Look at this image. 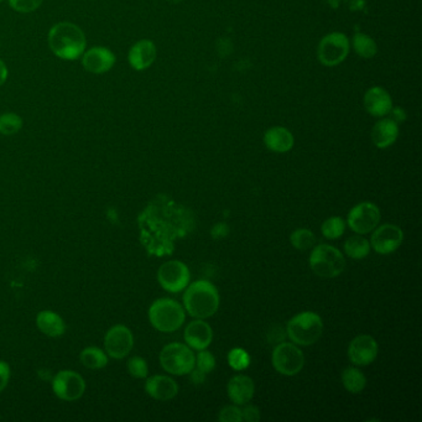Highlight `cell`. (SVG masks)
<instances>
[{"instance_id": "obj_16", "label": "cell", "mask_w": 422, "mask_h": 422, "mask_svg": "<svg viewBox=\"0 0 422 422\" xmlns=\"http://www.w3.org/2000/svg\"><path fill=\"white\" fill-rule=\"evenodd\" d=\"M183 338L191 349L203 351L211 346L213 341V329L205 319H195L186 326Z\"/></svg>"}, {"instance_id": "obj_38", "label": "cell", "mask_w": 422, "mask_h": 422, "mask_svg": "<svg viewBox=\"0 0 422 422\" xmlns=\"http://www.w3.org/2000/svg\"><path fill=\"white\" fill-rule=\"evenodd\" d=\"M230 233V228L225 223H217L211 230V235L215 240H222Z\"/></svg>"}, {"instance_id": "obj_9", "label": "cell", "mask_w": 422, "mask_h": 422, "mask_svg": "<svg viewBox=\"0 0 422 422\" xmlns=\"http://www.w3.org/2000/svg\"><path fill=\"white\" fill-rule=\"evenodd\" d=\"M191 274L187 265L180 260H170L163 264L158 270L160 287L171 294H177L188 287Z\"/></svg>"}, {"instance_id": "obj_3", "label": "cell", "mask_w": 422, "mask_h": 422, "mask_svg": "<svg viewBox=\"0 0 422 422\" xmlns=\"http://www.w3.org/2000/svg\"><path fill=\"white\" fill-rule=\"evenodd\" d=\"M185 307L173 299H159L151 304L149 321L151 326L163 334H171L182 327L186 321Z\"/></svg>"}, {"instance_id": "obj_15", "label": "cell", "mask_w": 422, "mask_h": 422, "mask_svg": "<svg viewBox=\"0 0 422 422\" xmlns=\"http://www.w3.org/2000/svg\"><path fill=\"white\" fill-rule=\"evenodd\" d=\"M115 63V55L107 47H92L82 55V65L91 73L102 75Z\"/></svg>"}, {"instance_id": "obj_11", "label": "cell", "mask_w": 422, "mask_h": 422, "mask_svg": "<svg viewBox=\"0 0 422 422\" xmlns=\"http://www.w3.org/2000/svg\"><path fill=\"white\" fill-rule=\"evenodd\" d=\"M52 390L58 399L72 403L85 394L86 381L77 371L66 369L53 376Z\"/></svg>"}, {"instance_id": "obj_20", "label": "cell", "mask_w": 422, "mask_h": 422, "mask_svg": "<svg viewBox=\"0 0 422 422\" xmlns=\"http://www.w3.org/2000/svg\"><path fill=\"white\" fill-rule=\"evenodd\" d=\"M156 51L155 43L151 40H140L133 45L129 50L128 61L130 66L136 71H144L155 62Z\"/></svg>"}, {"instance_id": "obj_4", "label": "cell", "mask_w": 422, "mask_h": 422, "mask_svg": "<svg viewBox=\"0 0 422 422\" xmlns=\"http://www.w3.org/2000/svg\"><path fill=\"white\" fill-rule=\"evenodd\" d=\"M287 332L294 344L309 347L319 342V338L322 337L324 321L319 314L312 311L300 312L287 322Z\"/></svg>"}, {"instance_id": "obj_21", "label": "cell", "mask_w": 422, "mask_h": 422, "mask_svg": "<svg viewBox=\"0 0 422 422\" xmlns=\"http://www.w3.org/2000/svg\"><path fill=\"white\" fill-rule=\"evenodd\" d=\"M399 136V125L391 118H383L371 129V141L379 149L393 145Z\"/></svg>"}, {"instance_id": "obj_27", "label": "cell", "mask_w": 422, "mask_h": 422, "mask_svg": "<svg viewBox=\"0 0 422 422\" xmlns=\"http://www.w3.org/2000/svg\"><path fill=\"white\" fill-rule=\"evenodd\" d=\"M352 45L356 55L363 58H371L376 56L378 52V46L374 38H371L366 34L356 33L353 36Z\"/></svg>"}, {"instance_id": "obj_19", "label": "cell", "mask_w": 422, "mask_h": 422, "mask_svg": "<svg viewBox=\"0 0 422 422\" xmlns=\"http://www.w3.org/2000/svg\"><path fill=\"white\" fill-rule=\"evenodd\" d=\"M227 391L232 403L238 406H243L253 399L255 394V385L250 376L238 374L230 378Z\"/></svg>"}, {"instance_id": "obj_36", "label": "cell", "mask_w": 422, "mask_h": 422, "mask_svg": "<svg viewBox=\"0 0 422 422\" xmlns=\"http://www.w3.org/2000/svg\"><path fill=\"white\" fill-rule=\"evenodd\" d=\"M262 418L260 415V410L254 405H247L245 408L242 410V420L247 422H259Z\"/></svg>"}, {"instance_id": "obj_26", "label": "cell", "mask_w": 422, "mask_h": 422, "mask_svg": "<svg viewBox=\"0 0 422 422\" xmlns=\"http://www.w3.org/2000/svg\"><path fill=\"white\" fill-rule=\"evenodd\" d=\"M371 243L361 235H354L346 240L344 243V253L354 260H361L371 253Z\"/></svg>"}, {"instance_id": "obj_5", "label": "cell", "mask_w": 422, "mask_h": 422, "mask_svg": "<svg viewBox=\"0 0 422 422\" xmlns=\"http://www.w3.org/2000/svg\"><path fill=\"white\" fill-rule=\"evenodd\" d=\"M310 267L317 277L334 279L342 274L346 267V259L342 252L332 245H316L311 252Z\"/></svg>"}, {"instance_id": "obj_33", "label": "cell", "mask_w": 422, "mask_h": 422, "mask_svg": "<svg viewBox=\"0 0 422 422\" xmlns=\"http://www.w3.org/2000/svg\"><path fill=\"white\" fill-rule=\"evenodd\" d=\"M198 371H203L205 374L211 373L215 368H216V358L212 354L211 352H208L207 349L203 351H198V354L196 356V366Z\"/></svg>"}, {"instance_id": "obj_28", "label": "cell", "mask_w": 422, "mask_h": 422, "mask_svg": "<svg viewBox=\"0 0 422 422\" xmlns=\"http://www.w3.org/2000/svg\"><path fill=\"white\" fill-rule=\"evenodd\" d=\"M290 242L294 248L301 250V252H306L309 249L314 248L316 237L310 230L301 228V230H295L291 235Z\"/></svg>"}, {"instance_id": "obj_22", "label": "cell", "mask_w": 422, "mask_h": 422, "mask_svg": "<svg viewBox=\"0 0 422 422\" xmlns=\"http://www.w3.org/2000/svg\"><path fill=\"white\" fill-rule=\"evenodd\" d=\"M264 144L272 153L284 154L294 148L295 138L287 128L272 127L265 133Z\"/></svg>"}, {"instance_id": "obj_18", "label": "cell", "mask_w": 422, "mask_h": 422, "mask_svg": "<svg viewBox=\"0 0 422 422\" xmlns=\"http://www.w3.org/2000/svg\"><path fill=\"white\" fill-rule=\"evenodd\" d=\"M146 394L158 401H169L178 394V385L168 376H153L145 381Z\"/></svg>"}, {"instance_id": "obj_7", "label": "cell", "mask_w": 422, "mask_h": 422, "mask_svg": "<svg viewBox=\"0 0 422 422\" xmlns=\"http://www.w3.org/2000/svg\"><path fill=\"white\" fill-rule=\"evenodd\" d=\"M272 363L279 374L297 376L305 366V356L294 343H279L272 351Z\"/></svg>"}, {"instance_id": "obj_23", "label": "cell", "mask_w": 422, "mask_h": 422, "mask_svg": "<svg viewBox=\"0 0 422 422\" xmlns=\"http://www.w3.org/2000/svg\"><path fill=\"white\" fill-rule=\"evenodd\" d=\"M36 326L38 331L47 337H61L66 332L65 321L60 314L53 311H40L36 316Z\"/></svg>"}, {"instance_id": "obj_30", "label": "cell", "mask_w": 422, "mask_h": 422, "mask_svg": "<svg viewBox=\"0 0 422 422\" xmlns=\"http://www.w3.org/2000/svg\"><path fill=\"white\" fill-rule=\"evenodd\" d=\"M23 128V119L14 113H4L0 115V134L14 135Z\"/></svg>"}, {"instance_id": "obj_35", "label": "cell", "mask_w": 422, "mask_h": 422, "mask_svg": "<svg viewBox=\"0 0 422 422\" xmlns=\"http://www.w3.org/2000/svg\"><path fill=\"white\" fill-rule=\"evenodd\" d=\"M218 420L221 422H240L242 420V410L238 405H230L222 408L218 413Z\"/></svg>"}, {"instance_id": "obj_40", "label": "cell", "mask_w": 422, "mask_h": 422, "mask_svg": "<svg viewBox=\"0 0 422 422\" xmlns=\"http://www.w3.org/2000/svg\"><path fill=\"white\" fill-rule=\"evenodd\" d=\"M390 113H393V120H395L396 123L403 122L405 120V115H403V112L401 109L396 108V109H391Z\"/></svg>"}, {"instance_id": "obj_42", "label": "cell", "mask_w": 422, "mask_h": 422, "mask_svg": "<svg viewBox=\"0 0 422 422\" xmlns=\"http://www.w3.org/2000/svg\"><path fill=\"white\" fill-rule=\"evenodd\" d=\"M169 1H171V3H175V4H177V3H181L182 0H169Z\"/></svg>"}, {"instance_id": "obj_43", "label": "cell", "mask_w": 422, "mask_h": 422, "mask_svg": "<svg viewBox=\"0 0 422 422\" xmlns=\"http://www.w3.org/2000/svg\"><path fill=\"white\" fill-rule=\"evenodd\" d=\"M0 1H3V0H0Z\"/></svg>"}, {"instance_id": "obj_31", "label": "cell", "mask_w": 422, "mask_h": 422, "mask_svg": "<svg viewBox=\"0 0 422 422\" xmlns=\"http://www.w3.org/2000/svg\"><path fill=\"white\" fill-rule=\"evenodd\" d=\"M230 368L237 371H245L250 364V356L242 348H235L228 353Z\"/></svg>"}, {"instance_id": "obj_12", "label": "cell", "mask_w": 422, "mask_h": 422, "mask_svg": "<svg viewBox=\"0 0 422 422\" xmlns=\"http://www.w3.org/2000/svg\"><path fill=\"white\" fill-rule=\"evenodd\" d=\"M134 347V336L124 324H115L104 336V351L113 359H123L129 356Z\"/></svg>"}, {"instance_id": "obj_41", "label": "cell", "mask_w": 422, "mask_h": 422, "mask_svg": "<svg viewBox=\"0 0 422 422\" xmlns=\"http://www.w3.org/2000/svg\"><path fill=\"white\" fill-rule=\"evenodd\" d=\"M6 78H8V68L5 66L4 62L0 60V86L4 85Z\"/></svg>"}, {"instance_id": "obj_13", "label": "cell", "mask_w": 422, "mask_h": 422, "mask_svg": "<svg viewBox=\"0 0 422 422\" xmlns=\"http://www.w3.org/2000/svg\"><path fill=\"white\" fill-rule=\"evenodd\" d=\"M403 232L399 225H385L376 227L371 235V247L380 255L394 253L401 247Z\"/></svg>"}, {"instance_id": "obj_6", "label": "cell", "mask_w": 422, "mask_h": 422, "mask_svg": "<svg viewBox=\"0 0 422 422\" xmlns=\"http://www.w3.org/2000/svg\"><path fill=\"white\" fill-rule=\"evenodd\" d=\"M160 364L171 376H186L196 366V356L187 344L170 343L160 352Z\"/></svg>"}, {"instance_id": "obj_25", "label": "cell", "mask_w": 422, "mask_h": 422, "mask_svg": "<svg viewBox=\"0 0 422 422\" xmlns=\"http://www.w3.org/2000/svg\"><path fill=\"white\" fill-rule=\"evenodd\" d=\"M342 383L344 389L351 394H359L366 389V378L358 368L349 366L343 371Z\"/></svg>"}, {"instance_id": "obj_24", "label": "cell", "mask_w": 422, "mask_h": 422, "mask_svg": "<svg viewBox=\"0 0 422 422\" xmlns=\"http://www.w3.org/2000/svg\"><path fill=\"white\" fill-rule=\"evenodd\" d=\"M80 361L82 366H86L87 369L98 371L107 366L109 356L102 348L87 347L81 352Z\"/></svg>"}, {"instance_id": "obj_8", "label": "cell", "mask_w": 422, "mask_h": 422, "mask_svg": "<svg viewBox=\"0 0 422 422\" xmlns=\"http://www.w3.org/2000/svg\"><path fill=\"white\" fill-rule=\"evenodd\" d=\"M349 50L351 43L344 34L331 33L319 41L317 56L324 66L334 67L347 58Z\"/></svg>"}, {"instance_id": "obj_1", "label": "cell", "mask_w": 422, "mask_h": 422, "mask_svg": "<svg viewBox=\"0 0 422 422\" xmlns=\"http://www.w3.org/2000/svg\"><path fill=\"white\" fill-rule=\"evenodd\" d=\"M48 46L62 60L75 61L86 51V36L75 24L63 21L52 26L48 33Z\"/></svg>"}, {"instance_id": "obj_2", "label": "cell", "mask_w": 422, "mask_h": 422, "mask_svg": "<svg viewBox=\"0 0 422 422\" xmlns=\"http://www.w3.org/2000/svg\"><path fill=\"white\" fill-rule=\"evenodd\" d=\"M183 294V307L191 317L206 319L217 314L220 309V292L207 280L188 284Z\"/></svg>"}, {"instance_id": "obj_37", "label": "cell", "mask_w": 422, "mask_h": 422, "mask_svg": "<svg viewBox=\"0 0 422 422\" xmlns=\"http://www.w3.org/2000/svg\"><path fill=\"white\" fill-rule=\"evenodd\" d=\"M11 369L10 366L4 361H0V393L4 391L5 388L9 384Z\"/></svg>"}, {"instance_id": "obj_34", "label": "cell", "mask_w": 422, "mask_h": 422, "mask_svg": "<svg viewBox=\"0 0 422 422\" xmlns=\"http://www.w3.org/2000/svg\"><path fill=\"white\" fill-rule=\"evenodd\" d=\"M9 4L18 13H33L43 4V0H9Z\"/></svg>"}, {"instance_id": "obj_39", "label": "cell", "mask_w": 422, "mask_h": 422, "mask_svg": "<svg viewBox=\"0 0 422 422\" xmlns=\"http://www.w3.org/2000/svg\"><path fill=\"white\" fill-rule=\"evenodd\" d=\"M190 378H191L193 384H203L205 380H206V374L203 371H198L197 368H193L191 373H190Z\"/></svg>"}, {"instance_id": "obj_14", "label": "cell", "mask_w": 422, "mask_h": 422, "mask_svg": "<svg viewBox=\"0 0 422 422\" xmlns=\"http://www.w3.org/2000/svg\"><path fill=\"white\" fill-rule=\"evenodd\" d=\"M378 343L369 334L356 336L348 347V358L356 366L371 364L378 356Z\"/></svg>"}, {"instance_id": "obj_10", "label": "cell", "mask_w": 422, "mask_h": 422, "mask_svg": "<svg viewBox=\"0 0 422 422\" xmlns=\"http://www.w3.org/2000/svg\"><path fill=\"white\" fill-rule=\"evenodd\" d=\"M380 210L373 202H361L348 213L347 225L356 235H368L380 223Z\"/></svg>"}, {"instance_id": "obj_17", "label": "cell", "mask_w": 422, "mask_h": 422, "mask_svg": "<svg viewBox=\"0 0 422 422\" xmlns=\"http://www.w3.org/2000/svg\"><path fill=\"white\" fill-rule=\"evenodd\" d=\"M364 108L371 115L376 118L385 117L393 109L391 96L381 87H371L364 94Z\"/></svg>"}, {"instance_id": "obj_29", "label": "cell", "mask_w": 422, "mask_h": 422, "mask_svg": "<svg viewBox=\"0 0 422 422\" xmlns=\"http://www.w3.org/2000/svg\"><path fill=\"white\" fill-rule=\"evenodd\" d=\"M321 230L324 238L329 240H338L346 230V222L341 217H331L327 221L324 222Z\"/></svg>"}, {"instance_id": "obj_32", "label": "cell", "mask_w": 422, "mask_h": 422, "mask_svg": "<svg viewBox=\"0 0 422 422\" xmlns=\"http://www.w3.org/2000/svg\"><path fill=\"white\" fill-rule=\"evenodd\" d=\"M128 373L135 379H145L149 376V366L144 358L132 356L127 363Z\"/></svg>"}]
</instances>
